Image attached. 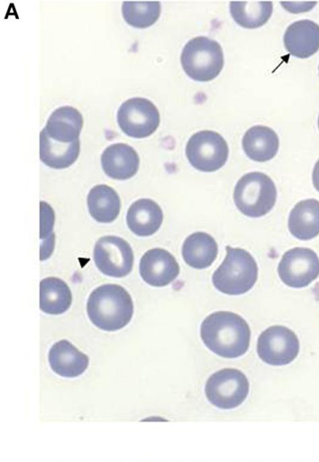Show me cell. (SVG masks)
<instances>
[{"label": "cell", "instance_id": "cell-1", "mask_svg": "<svg viewBox=\"0 0 319 462\" xmlns=\"http://www.w3.org/2000/svg\"><path fill=\"white\" fill-rule=\"evenodd\" d=\"M204 344L214 354L225 358L244 355L250 346L251 329L246 320L231 311H215L200 327Z\"/></svg>", "mask_w": 319, "mask_h": 462}, {"label": "cell", "instance_id": "cell-2", "mask_svg": "<svg viewBox=\"0 0 319 462\" xmlns=\"http://www.w3.org/2000/svg\"><path fill=\"white\" fill-rule=\"evenodd\" d=\"M90 321L105 331H116L132 318L133 303L129 292L117 284H104L95 289L87 302Z\"/></svg>", "mask_w": 319, "mask_h": 462}, {"label": "cell", "instance_id": "cell-3", "mask_svg": "<svg viewBox=\"0 0 319 462\" xmlns=\"http://www.w3.org/2000/svg\"><path fill=\"white\" fill-rule=\"evenodd\" d=\"M226 256L214 271L212 282L216 290L228 295L250 291L258 278V265L252 255L242 248L226 246Z\"/></svg>", "mask_w": 319, "mask_h": 462}, {"label": "cell", "instance_id": "cell-4", "mask_svg": "<svg viewBox=\"0 0 319 462\" xmlns=\"http://www.w3.org/2000/svg\"><path fill=\"white\" fill-rule=\"evenodd\" d=\"M180 62L186 74L196 81L206 82L221 72L224 60L221 45L205 36H197L184 46Z\"/></svg>", "mask_w": 319, "mask_h": 462}, {"label": "cell", "instance_id": "cell-5", "mask_svg": "<svg viewBox=\"0 0 319 462\" xmlns=\"http://www.w3.org/2000/svg\"><path fill=\"white\" fill-rule=\"evenodd\" d=\"M277 199L273 180L265 173L253 171L243 175L236 183L233 200L237 208L250 217L268 214Z\"/></svg>", "mask_w": 319, "mask_h": 462}, {"label": "cell", "instance_id": "cell-6", "mask_svg": "<svg viewBox=\"0 0 319 462\" xmlns=\"http://www.w3.org/2000/svg\"><path fill=\"white\" fill-rule=\"evenodd\" d=\"M246 375L235 368H223L207 379L205 393L214 406L230 410L241 405L249 393Z\"/></svg>", "mask_w": 319, "mask_h": 462}, {"label": "cell", "instance_id": "cell-7", "mask_svg": "<svg viewBox=\"0 0 319 462\" xmlns=\"http://www.w3.org/2000/svg\"><path fill=\"white\" fill-rule=\"evenodd\" d=\"M229 149L223 137L212 130L194 134L187 143L186 155L196 170L212 172L222 168L228 159Z\"/></svg>", "mask_w": 319, "mask_h": 462}, {"label": "cell", "instance_id": "cell-8", "mask_svg": "<svg viewBox=\"0 0 319 462\" xmlns=\"http://www.w3.org/2000/svg\"><path fill=\"white\" fill-rule=\"evenodd\" d=\"M160 121L156 106L144 97H132L124 101L117 112L121 130L132 138H145L152 134Z\"/></svg>", "mask_w": 319, "mask_h": 462}, {"label": "cell", "instance_id": "cell-9", "mask_svg": "<svg viewBox=\"0 0 319 462\" xmlns=\"http://www.w3.org/2000/svg\"><path fill=\"white\" fill-rule=\"evenodd\" d=\"M298 352L299 340L295 332L287 327L271 326L258 337V356L268 365H287L295 360Z\"/></svg>", "mask_w": 319, "mask_h": 462}, {"label": "cell", "instance_id": "cell-10", "mask_svg": "<svg viewBox=\"0 0 319 462\" xmlns=\"http://www.w3.org/2000/svg\"><path fill=\"white\" fill-rule=\"evenodd\" d=\"M93 257L98 270L110 277H124L131 273L133 265L131 245L115 236L100 237L95 245Z\"/></svg>", "mask_w": 319, "mask_h": 462}, {"label": "cell", "instance_id": "cell-11", "mask_svg": "<svg viewBox=\"0 0 319 462\" xmlns=\"http://www.w3.org/2000/svg\"><path fill=\"white\" fill-rule=\"evenodd\" d=\"M280 280L292 288H304L319 275V258L314 251L295 247L287 251L278 266Z\"/></svg>", "mask_w": 319, "mask_h": 462}, {"label": "cell", "instance_id": "cell-12", "mask_svg": "<svg viewBox=\"0 0 319 462\" xmlns=\"http://www.w3.org/2000/svg\"><path fill=\"white\" fill-rule=\"evenodd\" d=\"M139 270L146 283L154 287H164L178 277L179 265L167 250L153 248L141 256Z\"/></svg>", "mask_w": 319, "mask_h": 462}, {"label": "cell", "instance_id": "cell-13", "mask_svg": "<svg viewBox=\"0 0 319 462\" xmlns=\"http://www.w3.org/2000/svg\"><path fill=\"white\" fill-rule=\"evenodd\" d=\"M104 172L114 180H124L136 174L140 166L137 152L123 143L107 146L101 155Z\"/></svg>", "mask_w": 319, "mask_h": 462}, {"label": "cell", "instance_id": "cell-14", "mask_svg": "<svg viewBox=\"0 0 319 462\" xmlns=\"http://www.w3.org/2000/svg\"><path fill=\"white\" fill-rule=\"evenodd\" d=\"M283 41L292 56L309 58L319 50V25L307 19L294 22L287 28Z\"/></svg>", "mask_w": 319, "mask_h": 462}, {"label": "cell", "instance_id": "cell-15", "mask_svg": "<svg viewBox=\"0 0 319 462\" xmlns=\"http://www.w3.org/2000/svg\"><path fill=\"white\" fill-rule=\"evenodd\" d=\"M48 358L54 373L68 378L81 375L89 364L88 356L66 339L56 342L50 347Z\"/></svg>", "mask_w": 319, "mask_h": 462}, {"label": "cell", "instance_id": "cell-16", "mask_svg": "<svg viewBox=\"0 0 319 462\" xmlns=\"http://www.w3.org/2000/svg\"><path fill=\"white\" fill-rule=\"evenodd\" d=\"M163 213L152 199H140L128 208L126 222L129 229L139 236H149L161 226Z\"/></svg>", "mask_w": 319, "mask_h": 462}, {"label": "cell", "instance_id": "cell-17", "mask_svg": "<svg viewBox=\"0 0 319 462\" xmlns=\"http://www.w3.org/2000/svg\"><path fill=\"white\" fill-rule=\"evenodd\" d=\"M82 126L80 112L73 106H64L51 113L43 129L54 141L68 143L79 139Z\"/></svg>", "mask_w": 319, "mask_h": 462}, {"label": "cell", "instance_id": "cell-18", "mask_svg": "<svg viewBox=\"0 0 319 462\" xmlns=\"http://www.w3.org/2000/svg\"><path fill=\"white\" fill-rule=\"evenodd\" d=\"M242 149L252 161L263 162L271 160L278 151L277 134L265 125H255L246 131L242 137Z\"/></svg>", "mask_w": 319, "mask_h": 462}, {"label": "cell", "instance_id": "cell-19", "mask_svg": "<svg viewBox=\"0 0 319 462\" xmlns=\"http://www.w3.org/2000/svg\"><path fill=\"white\" fill-rule=\"evenodd\" d=\"M288 229L300 240H309L318 236L319 201L307 199L296 203L288 217Z\"/></svg>", "mask_w": 319, "mask_h": 462}, {"label": "cell", "instance_id": "cell-20", "mask_svg": "<svg viewBox=\"0 0 319 462\" xmlns=\"http://www.w3.org/2000/svg\"><path fill=\"white\" fill-rule=\"evenodd\" d=\"M218 246L214 238L205 232L188 236L182 245V256L186 263L195 269L209 267L216 259Z\"/></svg>", "mask_w": 319, "mask_h": 462}, {"label": "cell", "instance_id": "cell-21", "mask_svg": "<svg viewBox=\"0 0 319 462\" xmlns=\"http://www.w3.org/2000/svg\"><path fill=\"white\" fill-rule=\"evenodd\" d=\"M80 152L79 139L72 143H59L51 139L42 129L40 133V159L53 169H65L72 165Z\"/></svg>", "mask_w": 319, "mask_h": 462}, {"label": "cell", "instance_id": "cell-22", "mask_svg": "<svg viewBox=\"0 0 319 462\" xmlns=\"http://www.w3.org/2000/svg\"><path fill=\"white\" fill-rule=\"evenodd\" d=\"M90 216L100 223H111L116 219L121 208L117 192L105 184L93 187L87 195Z\"/></svg>", "mask_w": 319, "mask_h": 462}, {"label": "cell", "instance_id": "cell-23", "mask_svg": "<svg viewBox=\"0 0 319 462\" xmlns=\"http://www.w3.org/2000/svg\"><path fill=\"white\" fill-rule=\"evenodd\" d=\"M72 294L68 284L57 277L44 278L40 282V308L46 314L59 315L68 310Z\"/></svg>", "mask_w": 319, "mask_h": 462}, {"label": "cell", "instance_id": "cell-24", "mask_svg": "<svg viewBox=\"0 0 319 462\" xmlns=\"http://www.w3.org/2000/svg\"><path fill=\"white\" fill-rule=\"evenodd\" d=\"M271 2H231L230 13L234 22L247 29L265 24L271 16Z\"/></svg>", "mask_w": 319, "mask_h": 462}, {"label": "cell", "instance_id": "cell-25", "mask_svg": "<svg viewBox=\"0 0 319 462\" xmlns=\"http://www.w3.org/2000/svg\"><path fill=\"white\" fill-rule=\"evenodd\" d=\"M160 2H123L122 13L124 21L136 28L152 25L160 14Z\"/></svg>", "mask_w": 319, "mask_h": 462}, {"label": "cell", "instance_id": "cell-26", "mask_svg": "<svg viewBox=\"0 0 319 462\" xmlns=\"http://www.w3.org/2000/svg\"><path fill=\"white\" fill-rule=\"evenodd\" d=\"M41 238L43 239L44 236H47L48 239L46 247L41 251V259L44 260L50 255L54 247V234L51 232L54 225V212L51 208L43 201L41 202Z\"/></svg>", "mask_w": 319, "mask_h": 462}, {"label": "cell", "instance_id": "cell-27", "mask_svg": "<svg viewBox=\"0 0 319 462\" xmlns=\"http://www.w3.org/2000/svg\"><path fill=\"white\" fill-rule=\"evenodd\" d=\"M312 179L314 187L317 191H319V160L314 164Z\"/></svg>", "mask_w": 319, "mask_h": 462}, {"label": "cell", "instance_id": "cell-28", "mask_svg": "<svg viewBox=\"0 0 319 462\" xmlns=\"http://www.w3.org/2000/svg\"><path fill=\"white\" fill-rule=\"evenodd\" d=\"M318 128H319V116H318Z\"/></svg>", "mask_w": 319, "mask_h": 462}]
</instances>
